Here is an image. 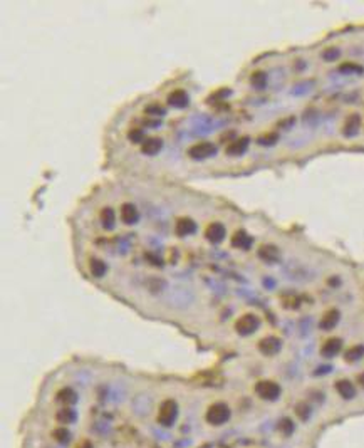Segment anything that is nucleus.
<instances>
[{
    "label": "nucleus",
    "instance_id": "32",
    "mask_svg": "<svg viewBox=\"0 0 364 448\" xmlns=\"http://www.w3.org/2000/svg\"><path fill=\"white\" fill-rule=\"evenodd\" d=\"M144 111H146L148 114H151V116H159V118L164 116V113H166L163 106H159V104H149V106H146V109H144Z\"/></svg>",
    "mask_w": 364,
    "mask_h": 448
},
{
    "label": "nucleus",
    "instance_id": "27",
    "mask_svg": "<svg viewBox=\"0 0 364 448\" xmlns=\"http://www.w3.org/2000/svg\"><path fill=\"white\" fill-rule=\"evenodd\" d=\"M294 411H296L299 420H302V421H307L309 418H311V413H312L311 406H309L307 403H297L296 410H294Z\"/></svg>",
    "mask_w": 364,
    "mask_h": 448
},
{
    "label": "nucleus",
    "instance_id": "4",
    "mask_svg": "<svg viewBox=\"0 0 364 448\" xmlns=\"http://www.w3.org/2000/svg\"><path fill=\"white\" fill-rule=\"evenodd\" d=\"M258 327H260V319H258V316L252 314V312L238 317L235 322V331L240 336H250L255 331H258Z\"/></svg>",
    "mask_w": 364,
    "mask_h": 448
},
{
    "label": "nucleus",
    "instance_id": "26",
    "mask_svg": "<svg viewBox=\"0 0 364 448\" xmlns=\"http://www.w3.org/2000/svg\"><path fill=\"white\" fill-rule=\"evenodd\" d=\"M294 430H296V425H294L291 418H282V420L279 421V431H281L284 436H291Z\"/></svg>",
    "mask_w": 364,
    "mask_h": 448
},
{
    "label": "nucleus",
    "instance_id": "29",
    "mask_svg": "<svg viewBox=\"0 0 364 448\" xmlns=\"http://www.w3.org/2000/svg\"><path fill=\"white\" fill-rule=\"evenodd\" d=\"M277 139H279L277 133H267V134L260 136V138L257 139V143L262 144V146H272V144L277 143Z\"/></svg>",
    "mask_w": 364,
    "mask_h": 448
},
{
    "label": "nucleus",
    "instance_id": "33",
    "mask_svg": "<svg viewBox=\"0 0 364 448\" xmlns=\"http://www.w3.org/2000/svg\"><path fill=\"white\" fill-rule=\"evenodd\" d=\"M77 448H93V445H91V441H82Z\"/></svg>",
    "mask_w": 364,
    "mask_h": 448
},
{
    "label": "nucleus",
    "instance_id": "5",
    "mask_svg": "<svg viewBox=\"0 0 364 448\" xmlns=\"http://www.w3.org/2000/svg\"><path fill=\"white\" fill-rule=\"evenodd\" d=\"M217 153V146L210 143V141H202V143L193 144L190 150H188V156L193 160H207L210 156H215Z\"/></svg>",
    "mask_w": 364,
    "mask_h": 448
},
{
    "label": "nucleus",
    "instance_id": "15",
    "mask_svg": "<svg viewBox=\"0 0 364 448\" xmlns=\"http://www.w3.org/2000/svg\"><path fill=\"white\" fill-rule=\"evenodd\" d=\"M119 216H121L123 223L126 225H134L139 220V211L133 203H124L119 210Z\"/></svg>",
    "mask_w": 364,
    "mask_h": 448
},
{
    "label": "nucleus",
    "instance_id": "20",
    "mask_svg": "<svg viewBox=\"0 0 364 448\" xmlns=\"http://www.w3.org/2000/svg\"><path fill=\"white\" fill-rule=\"evenodd\" d=\"M76 418H77V413L71 406H62L56 415V420L59 423H62V425H71V423L76 421Z\"/></svg>",
    "mask_w": 364,
    "mask_h": 448
},
{
    "label": "nucleus",
    "instance_id": "21",
    "mask_svg": "<svg viewBox=\"0 0 364 448\" xmlns=\"http://www.w3.org/2000/svg\"><path fill=\"white\" fill-rule=\"evenodd\" d=\"M101 225L104 227V230H113L116 225V213L111 206H104L101 210Z\"/></svg>",
    "mask_w": 364,
    "mask_h": 448
},
{
    "label": "nucleus",
    "instance_id": "28",
    "mask_svg": "<svg viewBox=\"0 0 364 448\" xmlns=\"http://www.w3.org/2000/svg\"><path fill=\"white\" fill-rule=\"evenodd\" d=\"M339 70L344 72V74H362L364 67H362V65H359V64H354V62H344V64H341Z\"/></svg>",
    "mask_w": 364,
    "mask_h": 448
},
{
    "label": "nucleus",
    "instance_id": "12",
    "mask_svg": "<svg viewBox=\"0 0 364 448\" xmlns=\"http://www.w3.org/2000/svg\"><path fill=\"white\" fill-rule=\"evenodd\" d=\"M168 104L176 109H185L187 106L190 104V96L183 89H176L168 94Z\"/></svg>",
    "mask_w": 364,
    "mask_h": 448
},
{
    "label": "nucleus",
    "instance_id": "30",
    "mask_svg": "<svg viewBox=\"0 0 364 448\" xmlns=\"http://www.w3.org/2000/svg\"><path fill=\"white\" fill-rule=\"evenodd\" d=\"M339 55H341V50L337 47H329L322 52V59L327 60V62H331V60H336Z\"/></svg>",
    "mask_w": 364,
    "mask_h": 448
},
{
    "label": "nucleus",
    "instance_id": "34",
    "mask_svg": "<svg viewBox=\"0 0 364 448\" xmlns=\"http://www.w3.org/2000/svg\"><path fill=\"white\" fill-rule=\"evenodd\" d=\"M357 380H359V383H361V385H364V375H359Z\"/></svg>",
    "mask_w": 364,
    "mask_h": 448
},
{
    "label": "nucleus",
    "instance_id": "19",
    "mask_svg": "<svg viewBox=\"0 0 364 448\" xmlns=\"http://www.w3.org/2000/svg\"><path fill=\"white\" fill-rule=\"evenodd\" d=\"M56 398L62 406H72V405H76L79 400L77 393L74 391L72 388H62V390H59Z\"/></svg>",
    "mask_w": 364,
    "mask_h": 448
},
{
    "label": "nucleus",
    "instance_id": "17",
    "mask_svg": "<svg viewBox=\"0 0 364 448\" xmlns=\"http://www.w3.org/2000/svg\"><path fill=\"white\" fill-rule=\"evenodd\" d=\"M258 257H260L263 262H267V264H274V262L279 260L281 252H279L276 245L268 244V245H262L260 249H258Z\"/></svg>",
    "mask_w": 364,
    "mask_h": 448
},
{
    "label": "nucleus",
    "instance_id": "22",
    "mask_svg": "<svg viewBox=\"0 0 364 448\" xmlns=\"http://www.w3.org/2000/svg\"><path fill=\"white\" fill-rule=\"evenodd\" d=\"M89 272L94 275V277H104L108 272V265L106 262H103L101 259H98V257H91V260H89Z\"/></svg>",
    "mask_w": 364,
    "mask_h": 448
},
{
    "label": "nucleus",
    "instance_id": "10",
    "mask_svg": "<svg viewBox=\"0 0 364 448\" xmlns=\"http://www.w3.org/2000/svg\"><path fill=\"white\" fill-rule=\"evenodd\" d=\"M342 351V339L341 337H329V339L321 346V356L334 357Z\"/></svg>",
    "mask_w": 364,
    "mask_h": 448
},
{
    "label": "nucleus",
    "instance_id": "16",
    "mask_svg": "<svg viewBox=\"0 0 364 448\" xmlns=\"http://www.w3.org/2000/svg\"><path fill=\"white\" fill-rule=\"evenodd\" d=\"M253 244L252 235H248L245 230H237L232 237V247L240 250H248Z\"/></svg>",
    "mask_w": 364,
    "mask_h": 448
},
{
    "label": "nucleus",
    "instance_id": "13",
    "mask_svg": "<svg viewBox=\"0 0 364 448\" xmlns=\"http://www.w3.org/2000/svg\"><path fill=\"white\" fill-rule=\"evenodd\" d=\"M359 128H361V116L357 113L349 114L346 121H344V128H342V134L346 138H352L359 133Z\"/></svg>",
    "mask_w": 364,
    "mask_h": 448
},
{
    "label": "nucleus",
    "instance_id": "14",
    "mask_svg": "<svg viewBox=\"0 0 364 448\" xmlns=\"http://www.w3.org/2000/svg\"><path fill=\"white\" fill-rule=\"evenodd\" d=\"M248 144H250V138H248V136L233 139L232 143L227 146V155L228 156H242L248 150Z\"/></svg>",
    "mask_w": 364,
    "mask_h": 448
},
{
    "label": "nucleus",
    "instance_id": "24",
    "mask_svg": "<svg viewBox=\"0 0 364 448\" xmlns=\"http://www.w3.org/2000/svg\"><path fill=\"white\" fill-rule=\"evenodd\" d=\"M250 84L255 89H265V86H267V74L263 72V70H255V72L250 76Z\"/></svg>",
    "mask_w": 364,
    "mask_h": 448
},
{
    "label": "nucleus",
    "instance_id": "7",
    "mask_svg": "<svg viewBox=\"0 0 364 448\" xmlns=\"http://www.w3.org/2000/svg\"><path fill=\"white\" fill-rule=\"evenodd\" d=\"M225 235H227V230H225V227L220 223V221H213V223L208 225L207 230H205L207 240L213 245L222 244L223 239H225Z\"/></svg>",
    "mask_w": 364,
    "mask_h": 448
},
{
    "label": "nucleus",
    "instance_id": "3",
    "mask_svg": "<svg viewBox=\"0 0 364 448\" xmlns=\"http://www.w3.org/2000/svg\"><path fill=\"white\" fill-rule=\"evenodd\" d=\"M178 418V403L174 400H164L158 410V423L161 426H173Z\"/></svg>",
    "mask_w": 364,
    "mask_h": 448
},
{
    "label": "nucleus",
    "instance_id": "31",
    "mask_svg": "<svg viewBox=\"0 0 364 448\" xmlns=\"http://www.w3.org/2000/svg\"><path fill=\"white\" fill-rule=\"evenodd\" d=\"M128 138H129L131 143H141V141L144 139V134L139 128H133V129L128 131Z\"/></svg>",
    "mask_w": 364,
    "mask_h": 448
},
{
    "label": "nucleus",
    "instance_id": "2",
    "mask_svg": "<svg viewBox=\"0 0 364 448\" xmlns=\"http://www.w3.org/2000/svg\"><path fill=\"white\" fill-rule=\"evenodd\" d=\"M253 391H255V395L260 398V400H265V401H276L281 398L282 395V388L279 383L272 381V380H260L257 381L255 388H253Z\"/></svg>",
    "mask_w": 364,
    "mask_h": 448
},
{
    "label": "nucleus",
    "instance_id": "6",
    "mask_svg": "<svg viewBox=\"0 0 364 448\" xmlns=\"http://www.w3.org/2000/svg\"><path fill=\"white\" fill-rule=\"evenodd\" d=\"M257 347L263 356H276L282 349V339L277 336H265L258 341Z\"/></svg>",
    "mask_w": 364,
    "mask_h": 448
},
{
    "label": "nucleus",
    "instance_id": "18",
    "mask_svg": "<svg viewBox=\"0 0 364 448\" xmlns=\"http://www.w3.org/2000/svg\"><path fill=\"white\" fill-rule=\"evenodd\" d=\"M163 148V139L161 138H146L141 144V153L148 156L158 155Z\"/></svg>",
    "mask_w": 364,
    "mask_h": 448
},
{
    "label": "nucleus",
    "instance_id": "9",
    "mask_svg": "<svg viewBox=\"0 0 364 448\" xmlns=\"http://www.w3.org/2000/svg\"><path fill=\"white\" fill-rule=\"evenodd\" d=\"M339 321H341V312H339V309H329L322 314L321 321H319V327H321L322 331H332L334 327L339 324Z\"/></svg>",
    "mask_w": 364,
    "mask_h": 448
},
{
    "label": "nucleus",
    "instance_id": "8",
    "mask_svg": "<svg viewBox=\"0 0 364 448\" xmlns=\"http://www.w3.org/2000/svg\"><path fill=\"white\" fill-rule=\"evenodd\" d=\"M197 221L190 218V216H181V218L176 220V225H174V232H176L178 237H188L193 235L197 232Z\"/></svg>",
    "mask_w": 364,
    "mask_h": 448
},
{
    "label": "nucleus",
    "instance_id": "1",
    "mask_svg": "<svg viewBox=\"0 0 364 448\" xmlns=\"http://www.w3.org/2000/svg\"><path fill=\"white\" fill-rule=\"evenodd\" d=\"M207 421L213 426H222L225 423L230 421L232 418V410L227 403H213V405L207 410Z\"/></svg>",
    "mask_w": 364,
    "mask_h": 448
},
{
    "label": "nucleus",
    "instance_id": "25",
    "mask_svg": "<svg viewBox=\"0 0 364 448\" xmlns=\"http://www.w3.org/2000/svg\"><path fill=\"white\" fill-rule=\"evenodd\" d=\"M54 440H56L57 443H61V445H67L69 441H71V431L67 430V428H56L52 433Z\"/></svg>",
    "mask_w": 364,
    "mask_h": 448
},
{
    "label": "nucleus",
    "instance_id": "23",
    "mask_svg": "<svg viewBox=\"0 0 364 448\" xmlns=\"http://www.w3.org/2000/svg\"><path fill=\"white\" fill-rule=\"evenodd\" d=\"M362 356H364V344H356L346 349V352H344V361L356 362L359 359H362Z\"/></svg>",
    "mask_w": 364,
    "mask_h": 448
},
{
    "label": "nucleus",
    "instance_id": "11",
    "mask_svg": "<svg viewBox=\"0 0 364 448\" xmlns=\"http://www.w3.org/2000/svg\"><path fill=\"white\" fill-rule=\"evenodd\" d=\"M334 390L337 391V395L342 398V400H352L356 398V386H354L352 381L349 380H337L336 385H334Z\"/></svg>",
    "mask_w": 364,
    "mask_h": 448
}]
</instances>
